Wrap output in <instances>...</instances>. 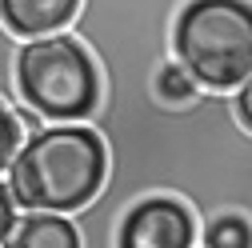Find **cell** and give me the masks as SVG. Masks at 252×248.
<instances>
[{"label": "cell", "instance_id": "1", "mask_svg": "<svg viewBox=\"0 0 252 248\" xmlns=\"http://www.w3.org/2000/svg\"><path fill=\"white\" fill-rule=\"evenodd\" d=\"M108 172V148L96 128L80 120H52L20 140L8 164V192L32 212H80L96 200Z\"/></svg>", "mask_w": 252, "mask_h": 248}, {"label": "cell", "instance_id": "2", "mask_svg": "<svg viewBox=\"0 0 252 248\" xmlns=\"http://www.w3.org/2000/svg\"><path fill=\"white\" fill-rule=\"evenodd\" d=\"M16 96L40 120H92L100 108V64L72 32H44L16 44Z\"/></svg>", "mask_w": 252, "mask_h": 248}, {"label": "cell", "instance_id": "3", "mask_svg": "<svg viewBox=\"0 0 252 248\" xmlns=\"http://www.w3.org/2000/svg\"><path fill=\"white\" fill-rule=\"evenodd\" d=\"M172 52L204 92H228L252 72V0H184Z\"/></svg>", "mask_w": 252, "mask_h": 248}, {"label": "cell", "instance_id": "4", "mask_svg": "<svg viewBox=\"0 0 252 248\" xmlns=\"http://www.w3.org/2000/svg\"><path fill=\"white\" fill-rule=\"evenodd\" d=\"M112 244L120 248H188L196 244V216L172 192L136 196L116 220Z\"/></svg>", "mask_w": 252, "mask_h": 248}, {"label": "cell", "instance_id": "5", "mask_svg": "<svg viewBox=\"0 0 252 248\" xmlns=\"http://www.w3.org/2000/svg\"><path fill=\"white\" fill-rule=\"evenodd\" d=\"M76 12L80 0H0V24L24 40L68 28Z\"/></svg>", "mask_w": 252, "mask_h": 248}, {"label": "cell", "instance_id": "6", "mask_svg": "<svg viewBox=\"0 0 252 248\" xmlns=\"http://www.w3.org/2000/svg\"><path fill=\"white\" fill-rule=\"evenodd\" d=\"M4 244L8 248H76L84 240L76 220H68L64 212H28L24 220H16Z\"/></svg>", "mask_w": 252, "mask_h": 248}, {"label": "cell", "instance_id": "7", "mask_svg": "<svg viewBox=\"0 0 252 248\" xmlns=\"http://www.w3.org/2000/svg\"><path fill=\"white\" fill-rule=\"evenodd\" d=\"M200 244H208V248H252V220L240 212H220L208 220Z\"/></svg>", "mask_w": 252, "mask_h": 248}, {"label": "cell", "instance_id": "8", "mask_svg": "<svg viewBox=\"0 0 252 248\" xmlns=\"http://www.w3.org/2000/svg\"><path fill=\"white\" fill-rule=\"evenodd\" d=\"M20 140H24V128H20V116H16V108L0 104V172H4V168L12 164V156H16Z\"/></svg>", "mask_w": 252, "mask_h": 248}, {"label": "cell", "instance_id": "9", "mask_svg": "<svg viewBox=\"0 0 252 248\" xmlns=\"http://www.w3.org/2000/svg\"><path fill=\"white\" fill-rule=\"evenodd\" d=\"M232 120L244 132H252V72L236 84V100H232Z\"/></svg>", "mask_w": 252, "mask_h": 248}, {"label": "cell", "instance_id": "10", "mask_svg": "<svg viewBox=\"0 0 252 248\" xmlns=\"http://www.w3.org/2000/svg\"><path fill=\"white\" fill-rule=\"evenodd\" d=\"M12 228H16V200L8 192V184H0V244L8 240Z\"/></svg>", "mask_w": 252, "mask_h": 248}]
</instances>
